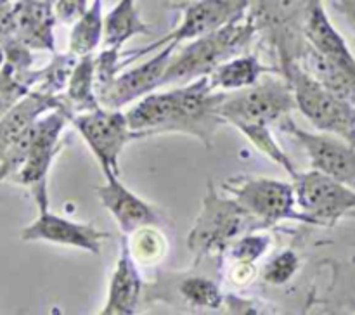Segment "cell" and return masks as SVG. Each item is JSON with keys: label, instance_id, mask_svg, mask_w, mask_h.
Returning a JSON list of instances; mask_svg holds the SVG:
<instances>
[{"label": "cell", "instance_id": "25", "mask_svg": "<svg viewBox=\"0 0 355 315\" xmlns=\"http://www.w3.org/2000/svg\"><path fill=\"white\" fill-rule=\"evenodd\" d=\"M238 130L241 132V134L245 135L260 152H263L270 161L283 166V170H286V172L290 173L291 179H295V177L298 175L293 161H291L290 156H288L286 152L281 149V145L276 142L269 125H243Z\"/></svg>", "mask_w": 355, "mask_h": 315}, {"label": "cell", "instance_id": "1", "mask_svg": "<svg viewBox=\"0 0 355 315\" xmlns=\"http://www.w3.org/2000/svg\"><path fill=\"white\" fill-rule=\"evenodd\" d=\"M224 99L225 92L211 89L210 76H201L163 93H148L127 111V120L142 137L175 132L193 135L211 147L215 134L225 123L220 114Z\"/></svg>", "mask_w": 355, "mask_h": 315}, {"label": "cell", "instance_id": "22", "mask_svg": "<svg viewBox=\"0 0 355 315\" xmlns=\"http://www.w3.org/2000/svg\"><path fill=\"white\" fill-rule=\"evenodd\" d=\"M276 71V66L269 68L259 61L253 54L239 55L222 62L210 76V85L214 90H241L253 85L263 73Z\"/></svg>", "mask_w": 355, "mask_h": 315}, {"label": "cell", "instance_id": "6", "mask_svg": "<svg viewBox=\"0 0 355 315\" xmlns=\"http://www.w3.org/2000/svg\"><path fill=\"white\" fill-rule=\"evenodd\" d=\"M283 75L293 89L297 109L318 130L345 138L355 145V104L329 92L302 68L300 62H291Z\"/></svg>", "mask_w": 355, "mask_h": 315}, {"label": "cell", "instance_id": "32", "mask_svg": "<svg viewBox=\"0 0 355 315\" xmlns=\"http://www.w3.org/2000/svg\"><path fill=\"white\" fill-rule=\"evenodd\" d=\"M333 6L340 14L345 16V19L355 31V0H333Z\"/></svg>", "mask_w": 355, "mask_h": 315}, {"label": "cell", "instance_id": "33", "mask_svg": "<svg viewBox=\"0 0 355 315\" xmlns=\"http://www.w3.org/2000/svg\"><path fill=\"white\" fill-rule=\"evenodd\" d=\"M170 6L175 7V9H182L184 6H187L189 2H193V0H168Z\"/></svg>", "mask_w": 355, "mask_h": 315}, {"label": "cell", "instance_id": "10", "mask_svg": "<svg viewBox=\"0 0 355 315\" xmlns=\"http://www.w3.org/2000/svg\"><path fill=\"white\" fill-rule=\"evenodd\" d=\"M30 190L35 203H37L38 217L21 231L19 235L24 242L45 241L52 242V244L85 249L92 255H99L103 241L110 237L107 232L99 231L92 224H78V222L68 220V218L52 213L49 210L47 182L38 183V186L31 187Z\"/></svg>", "mask_w": 355, "mask_h": 315}, {"label": "cell", "instance_id": "9", "mask_svg": "<svg viewBox=\"0 0 355 315\" xmlns=\"http://www.w3.org/2000/svg\"><path fill=\"white\" fill-rule=\"evenodd\" d=\"M71 123L90 147L104 175H120L118 161L125 145L135 138H144L132 130L127 113L123 114L120 109H107L101 106L94 111L73 114Z\"/></svg>", "mask_w": 355, "mask_h": 315}, {"label": "cell", "instance_id": "13", "mask_svg": "<svg viewBox=\"0 0 355 315\" xmlns=\"http://www.w3.org/2000/svg\"><path fill=\"white\" fill-rule=\"evenodd\" d=\"M177 48H179V44L165 45L141 66L116 75L107 85L97 89L96 92L101 106L107 109H120L125 104L151 93L162 83L170 59L175 54Z\"/></svg>", "mask_w": 355, "mask_h": 315}, {"label": "cell", "instance_id": "15", "mask_svg": "<svg viewBox=\"0 0 355 315\" xmlns=\"http://www.w3.org/2000/svg\"><path fill=\"white\" fill-rule=\"evenodd\" d=\"M106 183L94 187L101 204L113 215L123 234H134L146 225H156L159 215L155 208L123 186L114 173H107Z\"/></svg>", "mask_w": 355, "mask_h": 315}, {"label": "cell", "instance_id": "35", "mask_svg": "<svg viewBox=\"0 0 355 315\" xmlns=\"http://www.w3.org/2000/svg\"><path fill=\"white\" fill-rule=\"evenodd\" d=\"M45 2H51V3H54V2H55V0H45Z\"/></svg>", "mask_w": 355, "mask_h": 315}, {"label": "cell", "instance_id": "28", "mask_svg": "<svg viewBox=\"0 0 355 315\" xmlns=\"http://www.w3.org/2000/svg\"><path fill=\"white\" fill-rule=\"evenodd\" d=\"M300 265V260L295 255L293 251L286 249V251L279 253L277 256H274L269 263L263 269V280L274 286H281V284L288 282L291 277L295 276V272L298 270Z\"/></svg>", "mask_w": 355, "mask_h": 315}, {"label": "cell", "instance_id": "26", "mask_svg": "<svg viewBox=\"0 0 355 315\" xmlns=\"http://www.w3.org/2000/svg\"><path fill=\"white\" fill-rule=\"evenodd\" d=\"M179 293L191 307L218 308L222 305L220 287L205 277H187L179 284Z\"/></svg>", "mask_w": 355, "mask_h": 315}, {"label": "cell", "instance_id": "17", "mask_svg": "<svg viewBox=\"0 0 355 315\" xmlns=\"http://www.w3.org/2000/svg\"><path fill=\"white\" fill-rule=\"evenodd\" d=\"M61 107H68L66 99L44 93L40 90H30L26 96L21 97L0 116V159L38 118L49 111L61 109Z\"/></svg>", "mask_w": 355, "mask_h": 315}, {"label": "cell", "instance_id": "7", "mask_svg": "<svg viewBox=\"0 0 355 315\" xmlns=\"http://www.w3.org/2000/svg\"><path fill=\"white\" fill-rule=\"evenodd\" d=\"M222 189L234 196V199L266 227L281 220H297L315 225L307 213H298L295 210V187L288 182L262 177H236L225 180Z\"/></svg>", "mask_w": 355, "mask_h": 315}, {"label": "cell", "instance_id": "23", "mask_svg": "<svg viewBox=\"0 0 355 315\" xmlns=\"http://www.w3.org/2000/svg\"><path fill=\"white\" fill-rule=\"evenodd\" d=\"M66 104L71 114L87 113L101 107L96 93V59L92 54L78 57L68 78Z\"/></svg>", "mask_w": 355, "mask_h": 315}, {"label": "cell", "instance_id": "29", "mask_svg": "<svg viewBox=\"0 0 355 315\" xmlns=\"http://www.w3.org/2000/svg\"><path fill=\"white\" fill-rule=\"evenodd\" d=\"M269 244V235H245V237L234 242L231 255L238 263L253 265V262H257L267 251Z\"/></svg>", "mask_w": 355, "mask_h": 315}, {"label": "cell", "instance_id": "11", "mask_svg": "<svg viewBox=\"0 0 355 315\" xmlns=\"http://www.w3.org/2000/svg\"><path fill=\"white\" fill-rule=\"evenodd\" d=\"M298 206L315 225H335L355 208V190L333 177L312 168L293 179Z\"/></svg>", "mask_w": 355, "mask_h": 315}, {"label": "cell", "instance_id": "20", "mask_svg": "<svg viewBox=\"0 0 355 315\" xmlns=\"http://www.w3.org/2000/svg\"><path fill=\"white\" fill-rule=\"evenodd\" d=\"M153 28L141 17L135 0H118L116 6L104 16L103 44L106 48H120L137 35H151Z\"/></svg>", "mask_w": 355, "mask_h": 315}, {"label": "cell", "instance_id": "19", "mask_svg": "<svg viewBox=\"0 0 355 315\" xmlns=\"http://www.w3.org/2000/svg\"><path fill=\"white\" fill-rule=\"evenodd\" d=\"M305 38L319 54L355 75L354 54L350 52L345 38L329 21L322 0H314L309 10L307 21H305Z\"/></svg>", "mask_w": 355, "mask_h": 315}, {"label": "cell", "instance_id": "5", "mask_svg": "<svg viewBox=\"0 0 355 315\" xmlns=\"http://www.w3.org/2000/svg\"><path fill=\"white\" fill-rule=\"evenodd\" d=\"M263 73L253 85L225 93L220 114L225 123L234 125H274L279 123L297 107L293 89L286 76Z\"/></svg>", "mask_w": 355, "mask_h": 315}, {"label": "cell", "instance_id": "27", "mask_svg": "<svg viewBox=\"0 0 355 315\" xmlns=\"http://www.w3.org/2000/svg\"><path fill=\"white\" fill-rule=\"evenodd\" d=\"M128 246H130V251L134 255V258L142 263L156 262L166 251L165 237L156 228L149 227V225L137 228L134 232V242Z\"/></svg>", "mask_w": 355, "mask_h": 315}, {"label": "cell", "instance_id": "16", "mask_svg": "<svg viewBox=\"0 0 355 315\" xmlns=\"http://www.w3.org/2000/svg\"><path fill=\"white\" fill-rule=\"evenodd\" d=\"M54 3L45 0H14L12 38L35 51L54 52Z\"/></svg>", "mask_w": 355, "mask_h": 315}, {"label": "cell", "instance_id": "3", "mask_svg": "<svg viewBox=\"0 0 355 315\" xmlns=\"http://www.w3.org/2000/svg\"><path fill=\"white\" fill-rule=\"evenodd\" d=\"M314 0H250L248 14L257 35L279 59V73L291 62H300L309 42L305 38V21Z\"/></svg>", "mask_w": 355, "mask_h": 315}, {"label": "cell", "instance_id": "34", "mask_svg": "<svg viewBox=\"0 0 355 315\" xmlns=\"http://www.w3.org/2000/svg\"><path fill=\"white\" fill-rule=\"evenodd\" d=\"M347 217H350V218H355V208L352 211H349V215H347Z\"/></svg>", "mask_w": 355, "mask_h": 315}, {"label": "cell", "instance_id": "31", "mask_svg": "<svg viewBox=\"0 0 355 315\" xmlns=\"http://www.w3.org/2000/svg\"><path fill=\"white\" fill-rule=\"evenodd\" d=\"M14 0H0V44L12 38Z\"/></svg>", "mask_w": 355, "mask_h": 315}, {"label": "cell", "instance_id": "8", "mask_svg": "<svg viewBox=\"0 0 355 315\" xmlns=\"http://www.w3.org/2000/svg\"><path fill=\"white\" fill-rule=\"evenodd\" d=\"M250 0H193L187 6L182 7V21L175 30L170 31L165 37L158 38L148 47H142L139 51H130L120 59L118 73L127 68L130 62L137 61L142 55H148L149 52H156L168 44H182L186 40H194L210 31L218 30L224 24L231 23L236 17L246 14Z\"/></svg>", "mask_w": 355, "mask_h": 315}, {"label": "cell", "instance_id": "21", "mask_svg": "<svg viewBox=\"0 0 355 315\" xmlns=\"http://www.w3.org/2000/svg\"><path fill=\"white\" fill-rule=\"evenodd\" d=\"M300 64L305 71L311 73L329 92L355 104V75H352V73H349L347 69L340 68L338 64L326 59L311 44L305 48L304 55L300 59Z\"/></svg>", "mask_w": 355, "mask_h": 315}, {"label": "cell", "instance_id": "14", "mask_svg": "<svg viewBox=\"0 0 355 315\" xmlns=\"http://www.w3.org/2000/svg\"><path fill=\"white\" fill-rule=\"evenodd\" d=\"M71 111L68 107L52 109L38 118L33 125V142L30 154L12 180L19 186L35 187L47 182V173L51 170L55 154L61 151V134L66 123L71 121Z\"/></svg>", "mask_w": 355, "mask_h": 315}, {"label": "cell", "instance_id": "12", "mask_svg": "<svg viewBox=\"0 0 355 315\" xmlns=\"http://www.w3.org/2000/svg\"><path fill=\"white\" fill-rule=\"evenodd\" d=\"M283 132L293 135L305 152L309 154L314 170L333 177L338 182L355 189V145L342 137H333V134H312L304 130L286 116L277 123Z\"/></svg>", "mask_w": 355, "mask_h": 315}, {"label": "cell", "instance_id": "30", "mask_svg": "<svg viewBox=\"0 0 355 315\" xmlns=\"http://www.w3.org/2000/svg\"><path fill=\"white\" fill-rule=\"evenodd\" d=\"M90 0H55L54 14L58 21L64 24H73L87 12Z\"/></svg>", "mask_w": 355, "mask_h": 315}, {"label": "cell", "instance_id": "4", "mask_svg": "<svg viewBox=\"0 0 355 315\" xmlns=\"http://www.w3.org/2000/svg\"><path fill=\"white\" fill-rule=\"evenodd\" d=\"M266 225L253 217L232 197H220L214 182H208L203 206L187 234V248L196 255V263L210 255H220L238 235L245 231Z\"/></svg>", "mask_w": 355, "mask_h": 315}, {"label": "cell", "instance_id": "2", "mask_svg": "<svg viewBox=\"0 0 355 315\" xmlns=\"http://www.w3.org/2000/svg\"><path fill=\"white\" fill-rule=\"evenodd\" d=\"M255 35V24L248 14H243L218 30L194 38L191 44L184 45L177 54L172 55L159 87L189 83L201 76L211 75L222 62L241 52Z\"/></svg>", "mask_w": 355, "mask_h": 315}, {"label": "cell", "instance_id": "24", "mask_svg": "<svg viewBox=\"0 0 355 315\" xmlns=\"http://www.w3.org/2000/svg\"><path fill=\"white\" fill-rule=\"evenodd\" d=\"M103 0H94L87 12L76 23H73L71 35H69V52L76 57L92 54L103 40Z\"/></svg>", "mask_w": 355, "mask_h": 315}, {"label": "cell", "instance_id": "18", "mask_svg": "<svg viewBox=\"0 0 355 315\" xmlns=\"http://www.w3.org/2000/svg\"><path fill=\"white\" fill-rule=\"evenodd\" d=\"M142 279L135 258L125 237L120 239V255L113 270L107 291V300L101 314L104 315H132L137 310L141 296Z\"/></svg>", "mask_w": 355, "mask_h": 315}]
</instances>
